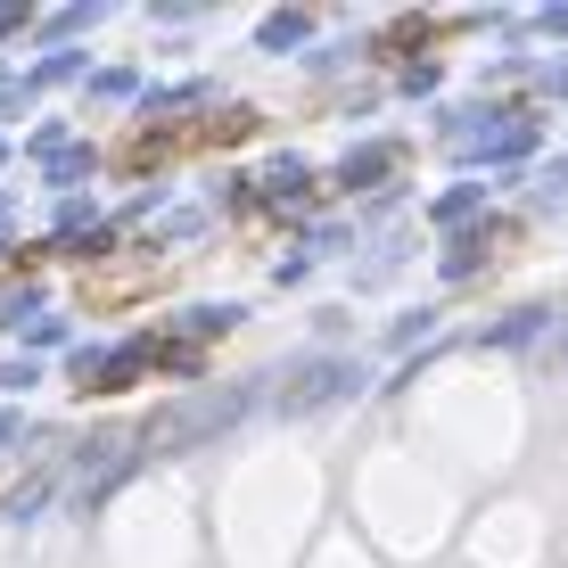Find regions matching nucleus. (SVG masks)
Listing matches in <instances>:
<instances>
[{
	"label": "nucleus",
	"mask_w": 568,
	"mask_h": 568,
	"mask_svg": "<svg viewBox=\"0 0 568 568\" xmlns=\"http://www.w3.org/2000/svg\"><path fill=\"white\" fill-rule=\"evenodd\" d=\"M355 379H363L355 363H305V371H297V387H281V404H288V413H313V404L346 396Z\"/></svg>",
	"instance_id": "nucleus-1"
},
{
	"label": "nucleus",
	"mask_w": 568,
	"mask_h": 568,
	"mask_svg": "<svg viewBox=\"0 0 568 568\" xmlns=\"http://www.w3.org/2000/svg\"><path fill=\"white\" fill-rule=\"evenodd\" d=\"M42 495H50V478H33V486H17V503H9V519H33V511H42Z\"/></svg>",
	"instance_id": "nucleus-4"
},
{
	"label": "nucleus",
	"mask_w": 568,
	"mask_h": 568,
	"mask_svg": "<svg viewBox=\"0 0 568 568\" xmlns=\"http://www.w3.org/2000/svg\"><path fill=\"white\" fill-rule=\"evenodd\" d=\"M288 42H305V17H272L264 26V50H288Z\"/></svg>",
	"instance_id": "nucleus-3"
},
{
	"label": "nucleus",
	"mask_w": 568,
	"mask_h": 568,
	"mask_svg": "<svg viewBox=\"0 0 568 568\" xmlns=\"http://www.w3.org/2000/svg\"><path fill=\"white\" fill-rule=\"evenodd\" d=\"M9 329H17L26 346H58V338H67V322H58V313H33V322H9Z\"/></svg>",
	"instance_id": "nucleus-2"
},
{
	"label": "nucleus",
	"mask_w": 568,
	"mask_h": 568,
	"mask_svg": "<svg viewBox=\"0 0 568 568\" xmlns=\"http://www.w3.org/2000/svg\"><path fill=\"white\" fill-rule=\"evenodd\" d=\"M0 231H9V199H0Z\"/></svg>",
	"instance_id": "nucleus-5"
}]
</instances>
